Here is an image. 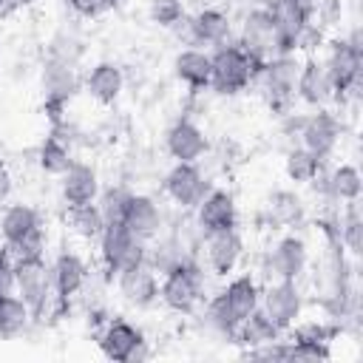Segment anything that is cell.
I'll return each mask as SVG.
<instances>
[{
  "label": "cell",
  "mask_w": 363,
  "mask_h": 363,
  "mask_svg": "<svg viewBox=\"0 0 363 363\" xmlns=\"http://www.w3.org/2000/svg\"><path fill=\"white\" fill-rule=\"evenodd\" d=\"M258 62L238 45V43H221L210 51V88L218 94H241L252 85L258 74Z\"/></svg>",
  "instance_id": "obj_1"
},
{
  "label": "cell",
  "mask_w": 363,
  "mask_h": 363,
  "mask_svg": "<svg viewBox=\"0 0 363 363\" xmlns=\"http://www.w3.org/2000/svg\"><path fill=\"white\" fill-rule=\"evenodd\" d=\"M326 68V77L332 82V96L343 99L346 94H352L360 82V71H363V43H360V31L354 28L349 37L332 40L329 43V57L320 60Z\"/></svg>",
  "instance_id": "obj_2"
},
{
  "label": "cell",
  "mask_w": 363,
  "mask_h": 363,
  "mask_svg": "<svg viewBox=\"0 0 363 363\" xmlns=\"http://www.w3.org/2000/svg\"><path fill=\"white\" fill-rule=\"evenodd\" d=\"M298 71H301V60L295 54H278L272 60H267L252 85L261 88L267 105L272 113H286V108L295 99V82H298Z\"/></svg>",
  "instance_id": "obj_3"
},
{
  "label": "cell",
  "mask_w": 363,
  "mask_h": 363,
  "mask_svg": "<svg viewBox=\"0 0 363 363\" xmlns=\"http://www.w3.org/2000/svg\"><path fill=\"white\" fill-rule=\"evenodd\" d=\"M99 258L111 278H116L122 269L147 264V241L136 238L125 224H105L99 233Z\"/></svg>",
  "instance_id": "obj_4"
},
{
  "label": "cell",
  "mask_w": 363,
  "mask_h": 363,
  "mask_svg": "<svg viewBox=\"0 0 363 363\" xmlns=\"http://www.w3.org/2000/svg\"><path fill=\"white\" fill-rule=\"evenodd\" d=\"M159 301L182 315H190L196 309V303L201 301V272L196 264L190 261H179L170 269L162 272L159 281Z\"/></svg>",
  "instance_id": "obj_5"
},
{
  "label": "cell",
  "mask_w": 363,
  "mask_h": 363,
  "mask_svg": "<svg viewBox=\"0 0 363 363\" xmlns=\"http://www.w3.org/2000/svg\"><path fill=\"white\" fill-rule=\"evenodd\" d=\"M315 0H272L269 11L275 20V34H278V54H295L298 40L312 26L315 14Z\"/></svg>",
  "instance_id": "obj_6"
},
{
  "label": "cell",
  "mask_w": 363,
  "mask_h": 363,
  "mask_svg": "<svg viewBox=\"0 0 363 363\" xmlns=\"http://www.w3.org/2000/svg\"><path fill=\"white\" fill-rule=\"evenodd\" d=\"M14 289L31 309V315H40L54 292L51 284V267L45 258H17L14 261Z\"/></svg>",
  "instance_id": "obj_7"
},
{
  "label": "cell",
  "mask_w": 363,
  "mask_h": 363,
  "mask_svg": "<svg viewBox=\"0 0 363 363\" xmlns=\"http://www.w3.org/2000/svg\"><path fill=\"white\" fill-rule=\"evenodd\" d=\"M238 45L258 62L264 65L267 60L278 57V34H275V20L269 6H258L252 11H247L244 23H241V37Z\"/></svg>",
  "instance_id": "obj_8"
},
{
  "label": "cell",
  "mask_w": 363,
  "mask_h": 363,
  "mask_svg": "<svg viewBox=\"0 0 363 363\" xmlns=\"http://www.w3.org/2000/svg\"><path fill=\"white\" fill-rule=\"evenodd\" d=\"M258 309L281 329H292L303 312V295L298 289V281H272L267 289H261Z\"/></svg>",
  "instance_id": "obj_9"
},
{
  "label": "cell",
  "mask_w": 363,
  "mask_h": 363,
  "mask_svg": "<svg viewBox=\"0 0 363 363\" xmlns=\"http://www.w3.org/2000/svg\"><path fill=\"white\" fill-rule=\"evenodd\" d=\"M79 88L77 71L65 57H51L43 65V94H45V111H51V119L60 122L62 108Z\"/></svg>",
  "instance_id": "obj_10"
},
{
  "label": "cell",
  "mask_w": 363,
  "mask_h": 363,
  "mask_svg": "<svg viewBox=\"0 0 363 363\" xmlns=\"http://www.w3.org/2000/svg\"><path fill=\"white\" fill-rule=\"evenodd\" d=\"M298 136H301V147H306L309 153H315L318 159H329L337 147L340 139V122L335 113H329L326 108H315V113L303 116L298 125Z\"/></svg>",
  "instance_id": "obj_11"
},
{
  "label": "cell",
  "mask_w": 363,
  "mask_h": 363,
  "mask_svg": "<svg viewBox=\"0 0 363 363\" xmlns=\"http://www.w3.org/2000/svg\"><path fill=\"white\" fill-rule=\"evenodd\" d=\"M99 349L108 360H119V363H136L147 354L142 332L128 320H111L99 337Z\"/></svg>",
  "instance_id": "obj_12"
},
{
  "label": "cell",
  "mask_w": 363,
  "mask_h": 363,
  "mask_svg": "<svg viewBox=\"0 0 363 363\" xmlns=\"http://www.w3.org/2000/svg\"><path fill=\"white\" fill-rule=\"evenodd\" d=\"M269 275L275 281H298L306 267H309V247L301 235L289 233L284 238H278V244L272 247L269 258H267Z\"/></svg>",
  "instance_id": "obj_13"
},
{
  "label": "cell",
  "mask_w": 363,
  "mask_h": 363,
  "mask_svg": "<svg viewBox=\"0 0 363 363\" xmlns=\"http://www.w3.org/2000/svg\"><path fill=\"white\" fill-rule=\"evenodd\" d=\"M207 179L196 167V162H176L164 176V193L184 210L196 207L207 193Z\"/></svg>",
  "instance_id": "obj_14"
},
{
  "label": "cell",
  "mask_w": 363,
  "mask_h": 363,
  "mask_svg": "<svg viewBox=\"0 0 363 363\" xmlns=\"http://www.w3.org/2000/svg\"><path fill=\"white\" fill-rule=\"evenodd\" d=\"M204 258L207 267L227 278L238 269L241 258H244V238L238 235V230H218V233H207L204 235Z\"/></svg>",
  "instance_id": "obj_15"
},
{
  "label": "cell",
  "mask_w": 363,
  "mask_h": 363,
  "mask_svg": "<svg viewBox=\"0 0 363 363\" xmlns=\"http://www.w3.org/2000/svg\"><path fill=\"white\" fill-rule=\"evenodd\" d=\"M184 34L190 40V45H221L230 40V17L216 9V6H204V9H196V14L184 17Z\"/></svg>",
  "instance_id": "obj_16"
},
{
  "label": "cell",
  "mask_w": 363,
  "mask_h": 363,
  "mask_svg": "<svg viewBox=\"0 0 363 363\" xmlns=\"http://www.w3.org/2000/svg\"><path fill=\"white\" fill-rule=\"evenodd\" d=\"M196 221L204 235L218 233V230H233L238 224V207H235L233 193L218 190V187L207 190L204 199L196 204Z\"/></svg>",
  "instance_id": "obj_17"
},
{
  "label": "cell",
  "mask_w": 363,
  "mask_h": 363,
  "mask_svg": "<svg viewBox=\"0 0 363 363\" xmlns=\"http://www.w3.org/2000/svg\"><path fill=\"white\" fill-rule=\"evenodd\" d=\"M116 289L122 295L125 303L136 306V309H147L159 301V278L156 269L150 264H139L130 269H122L116 275Z\"/></svg>",
  "instance_id": "obj_18"
},
{
  "label": "cell",
  "mask_w": 363,
  "mask_h": 363,
  "mask_svg": "<svg viewBox=\"0 0 363 363\" xmlns=\"http://www.w3.org/2000/svg\"><path fill=\"white\" fill-rule=\"evenodd\" d=\"M295 96L309 105V108H326L335 96H332V82L326 77V68L320 60L315 57H306L301 62V71H298V82H295Z\"/></svg>",
  "instance_id": "obj_19"
},
{
  "label": "cell",
  "mask_w": 363,
  "mask_h": 363,
  "mask_svg": "<svg viewBox=\"0 0 363 363\" xmlns=\"http://www.w3.org/2000/svg\"><path fill=\"white\" fill-rule=\"evenodd\" d=\"M60 193L65 207H79L91 204L99 196V176L91 164L85 162H71V167L60 176Z\"/></svg>",
  "instance_id": "obj_20"
},
{
  "label": "cell",
  "mask_w": 363,
  "mask_h": 363,
  "mask_svg": "<svg viewBox=\"0 0 363 363\" xmlns=\"http://www.w3.org/2000/svg\"><path fill=\"white\" fill-rule=\"evenodd\" d=\"M122 224L142 241H150L159 235L162 230V210L150 196L142 193H130L125 201V213H122Z\"/></svg>",
  "instance_id": "obj_21"
},
{
  "label": "cell",
  "mask_w": 363,
  "mask_h": 363,
  "mask_svg": "<svg viewBox=\"0 0 363 363\" xmlns=\"http://www.w3.org/2000/svg\"><path fill=\"white\" fill-rule=\"evenodd\" d=\"M164 145H167V153L176 159V162H199L204 153H207V136L204 130L190 122V119H179L167 128V136H164Z\"/></svg>",
  "instance_id": "obj_22"
},
{
  "label": "cell",
  "mask_w": 363,
  "mask_h": 363,
  "mask_svg": "<svg viewBox=\"0 0 363 363\" xmlns=\"http://www.w3.org/2000/svg\"><path fill=\"white\" fill-rule=\"evenodd\" d=\"M85 278H88V269H85V261H82L77 252L62 250V252L54 258V264H51V284H54L57 298L68 301L71 295H77V292L82 289Z\"/></svg>",
  "instance_id": "obj_23"
},
{
  "label": "cell",
  "mask_w": 363,
  "mask_h": 363,
  "mask_svg": "<svg viewBox=\"0 0 363 363\" xmlns=\"http://www.w3.org/2000/svg\"><path fill=\"white\" fill-rule=\"evenodd\" d=\"M221 298H224L227 309L233 312V318L241 323L247 315H252L258 309V303H261V286H258V281L250 272L233 275L227 281V286L221 289Z\"/></svg>",
  "instance_id": "obj_24"
},
{
  "label": "cell",
  "mask_w": 363,
  "mask_h": 363,
  "mask_svg": "<svg viewBox=\"0 0 363 363\" xmlns=\"http://www.w3.org/2000/svg\"><path fill=\"white\" fill-rule=\"evenodd\" d=\"M173 74L193 91L210 88V54L204 48H182L173 60Z\"/></svg>",
  "instance_id": "obj_25"
},
{
  "label": "cell",
  "mask_w": 363,
  "mask_h": 363,
  "mask_svg": "<svg viewBox=\"0 0 363 363\" xmlns=\"http://www.w3.org/2000/svg\"><path fill=\"white\" fill-rule=\"evenodd\" d=\"M122 88H125V77H122V68L113 62H96L85 77V94L99 105L116 102Z\"/></svg>",
  "instance_id": "obj_26"
},
{
  "label": "cell",
  "mask_w": 363,
  "mask_h": 363,
  "mask_svg": "<svg viewBox=\"0 0 363 363\" xmlns=\"http://www.w3.org/2000/svg\"><path fill=\"white\" fill-rule=\"evenodd\" d=\"M37 227H40V216L28 204H9L0 216V235H3L6 247H14L17 241H23Z\"/></svg>",
  "instance_id": "obj_27"
},
{
  "label": "cell",
  "mask_w": 363,
  "mask_h": 363,
  "mask_svg": "<svg viewBox=\"0 0 363 363\" xmlns=\"http://www.w3.org/2000/svg\"><path fill=\"white\" fill-rule=\"evenodd\" d=\"M323 184H326V193L332 196V199H337V201H360V190H363V179H360V170L354 167V164H349V162H343V164H337L326 179H323Z\"/></svg>",
  "instance_id": "obj_28"
},
{
  "label": "cell",
  "mask_w": 363,
  "mask_h": 363,
  "mask_svg": "<svg viewBox=\"0 0 363 363\" xmlns=\"http://www.w3.org/2000/svg\"><path fill=\"white\" fill-rule=\"evenodd\" d=\"M267 213H269L272 224L295 227L303 218V199L295 190H275L267 199Z\"/></svg>",
  "instance_id": "obj_29"
},
{
  "label": "cell",
  "mask_w": 363,
  "mask_h": 363,
  "mask_svg": "<svg viewBox=\"0 0 363 363\" xmlns=\"http://www.w3.org/2000/svg\"><path fill=\"white\" fill-rule=\"evenodd\" d=\"M323 170V159H318L315 153H309L306 147H292L284 159V173L289 182L295 184H309V182H318Z\"/></svg>",
  "instance_id": "obj_30"
},
{
  "label": "cell",
  "mask_w": 363,
  "mask_h": 363,
  "mask_svg": "<svg viewBox=\"0 0 363 363\" xmlns=\"http://www.w3.org/2000/svg\"><path fill=\"white\" fill-rule=\"evenodd\" d=\"M278 335H281V329L261 312V309H255L252 315H247L241 323H238V329H235V340H241V343H247V346H264V343H269V340H278Z\"/></svg>",
  "instance_id": "obj_31"
},
{
  "label": "cell",
  "mask_w": 363,
  "mask_h": 363,
  "mask_svg": "<svg viewBox=\"0 0 363 363\" xmlns=\"http://www.w3.org/2000/svg\"><path fill=\"white\" fill-rule=\"evenodd\" d=\"M31 320V309L20 295H0V337H14L20 335Z\"/></svg>",
  "instance_id": "obj_32"
},
{
  "label": "cell",
  "mask_w": 363,
  "mask_h": 363,
  "mask_svg": "<svg viewBox=\"0 0 363 363\" xmlns=\"http://www.w3.org/2000/svg\"><path fill=\"white\" fill-rule=\"evenodd\" d=\"M68 224L74 230V235L85 238V241H96L99 233L105 230V218L96 201L91 204H79V207H68Z\"/></svg>",
  "instance_id": "obj_33"
},
{
  "label": "cell",
  "mask_w": 363,
  "mask_h": 363,
  "mask_svg": "<svg viewBox=\"0 0 363 363\" xmlns=\"http://www.w3.org/2000/svg\"><path fill=\"white\" fill-rule=\"evenodd\" d=\"M37 162H40V167H43L48 176H62V173L71 167L74 159H71L68 145H65L60 136H45V142L40 145Z\"/></svg>",
  "instance_id": "obj_34"
},
{
  "label": "cell",
  "mask_w": 363,
  "mask_h": 363,
  "mask_svg": "<svg viewBox=\"0 0 363 363\" xmlns=\"http://www.w3.org/2000/svg\"><path fill=\"white\" fill-rule=\"evenodd\" d=\"M340 244H343L352 255H360V252H363V216H360V204H357V201H346V204H343V216H340Z\"/></svg>",
  "instance_id": "obj_35"
},
{
  "label": "cell",
  "mask_w": 363,
  "mask_h": 363,
  "mask_svg": "<svg viewBox=\"0 0 363 363\" xmlns=\"http://www.w3.org/2000/svg\"><path fill=\"white\" fill-rule=\"evenodd\" d=\"M147 14H150V23L162 28H176L187 17V6L182 0H150Z\"/></svg>",
  "instance_id": "obj_36"
},
{
  "label": "cell",
  "mask_w": 363,
  "mask_h": 363,
  "mask_svg": "<svg viewBox=\"0 0 363 363\" xmlns=\"http://www.w3.org/2000/svg\"><path fill=\"white\" fill-rule=\"evenodd\" d=\"M128 190L122 187H108L105 193L96 196V204L102 210L105 224H122V213H125V201H128Z\"/></svg>",
  "instance_id": "obj_37"
},
{
  "label": "cell",
  "mask_w": 363,
  "mask_h": 363,
  "mask_svg": "<svg viewBox=\"0 0 363 363\" xmlns=\"http://www.w3.org/2000/svg\"><path fill=\"white\" fill-rule=\"evenodd\" d=\"M45 247H48V235H45L43 227H37V230H31L23 241H17L9 250H11L14 261H17V258H43L45 255Z\"/></svg>",
  "instance_id": "obj_38"
},
{
  "label": "cell",
  "mask_w": 363,
  "mask_h": 363,
  "mask_svg": "<svg viewBox=\"0 0 363 363\" xmlns=\"http://www.w3.org/2000/svg\"><path fill=\"white\" fill-rule=\"evenodd\" d=\"M11 289H14V255L3 244L0 247V295H6Z\"/></svg>",
  "instance_id": "obj_39"
},
{
  "label": "cell",
  "mask_w": 363,
  "mask_h": 363,
  "mask_svg": "<svg viewBox=\"0 0 363 363\" xmlns=\"http://www.w3.org/2000/svg\"><path fill=\"white\" fill-rule=\"evenodd\" d=\"M68 6H71L79 17H96V14H102L105 9H111L113 0H68Z\"/></svg>",
  "instance_id": "obj_40"
},
{
  "label": "cell",
  "mask_w": 363,
  "mask_h": 363,
  "mask_svg": "<svg viewBox=\"0 0 363 363\" xmlns=\"http://www.w3.org/2000/svg\"><path fill=\"white\" fill-rule=\"evenodd\" d=\"M11 187H14L11 173H9V167H6V164H0V204H6V201H9Z\"/></svg>",
  "instance_id": "obj_41"
},
{
  "label": "cell",
  "mask_w": 363,
  "mask_h": 363,
  "mask_svg": "<svg viewBox=\"0 0 363 363\" xmlns=\"http://www.w3.org/2000/svg\"><path fill=\"white\" fill-rule=\"evenodd\" d=\"M182 3H184V6H196V9H204L210 0H182Z\"/></svg>",
  "instance_id": "obj_42"
},
{
  "label": "cell",
  "mask_w": 363,
  "mask_h": 363,
  "mask_svg": "<svg viewBox=\"0 0 363 363\" xmlns=\"http://www.w3.org/2000/svg\"><path fill=\"white\" fill-rule=\"evenodd\" d=\"M11 3H14V6H34L37 0H11Z\"/></svg>",
  "instance_id": "obj_43"
},
{
  "label": "cell",
  "mask_w": 363,
  "mask_h": 363,
  "mask_svg": "<svg viewBox=\"0 0 363 363\" xmlns=\"http://www.w3.org/2000/svg\"><path fill=\"white\" fill-rule=\"evenodd\" d=\"M9 6H11V0H0V14H3V11L9 9Z\"/></svg>",
  "instance_id": "obj_44"
}]
</instances>
